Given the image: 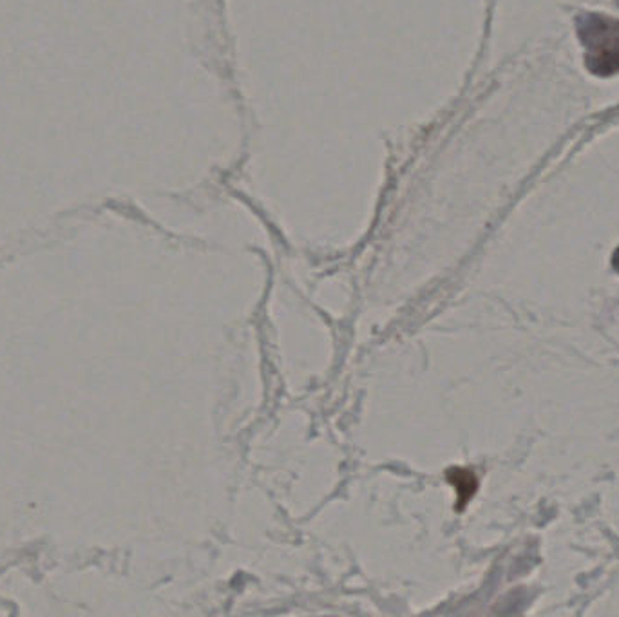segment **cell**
Here are the masks:
<instances>
[{"mask_svg":"<svg viewBox=\"0 0 619 617\" xmlns=\"http://www.w3.org/2000/svg\"><path fill=\"white\" fill-rule=\"evenodd\" d=\"M580 42L585 49V68L596 77L619 73V21L599 13H582L576 19Z\"/></svg>","mask_w":619,"mask_h":617,"instance_id":"obj_1","label":"cell"},{"mask_svg":"<svg viewBox=\"0 0 619 617\" xmlns=\"http://www.w3.org/2000/svg\"><path fill=\"white\" fill-rule=\"evenodd\" d=\"M616 2H618V5H619V0H616Z\"/></svg>","mask_w":619,"mask_h":617,"instance_id":"obj_4","label":"cell"},{"mask_svg":"<svg viewBox=\"0 0 619 617\" xmlns=\"http://www.w3.org/2000/svg\"><path fill=\"white\" fill-rule=\"evenodd\" d=\"M612 266H615L616 272H619V249L615 252V258H612Z\"/></svg>","mask_w":619,"mask_h":617,"instance_id":"obj_3","label":"cell"},{"mask_svg":"<svg viewBox=\"0 0 619 617\" xmlns=\"http://www.w3.org/2000/svg\"><path fill=\"white\" fill-rule=\"evenodd\" d=\"M455 477H457L455 485H457L458 493H460V503H466L477 491V480L469 471H457Z\"/></svg>","mask_w":619,"mask_h":617,"instance_id":"obj_2","label":"cell"}]
</instances>
